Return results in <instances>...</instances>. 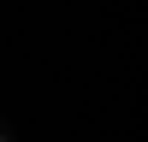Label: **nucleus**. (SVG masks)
<instances>
[{
    "label": "nucleus",
    "mask_w": 148,
    "mask_h": 142,
    "mask_svg": "<svg viewBox=\"0 0 148 142\" xmlns=\"http://www.w3.org/2000/svg\"><path fill=\"white\" fill-rule=\"evenodd\" d=\"M0 142H12V130H6V118H0Z\"/></svg>",
    "instance_id": "obj_1"
}]
</instances>
